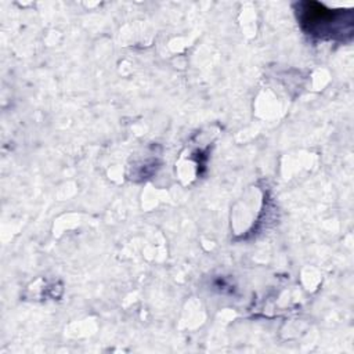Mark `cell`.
I'll return each instance as SVG.
<instances>
[{"instance_id": "obj_1", "label": "cell", "mask_w": 354, "mask_h": 354, "mask_svg": "<svg viewBox=\"0 0 354 354\" xmlns=\"http://www.w3.org/2000/svg\"><path fill=\"white\" fill-rule=\"evenodd\" d=\"M301 28L319 39L347 40L353 36V10H330L317 1H304L296 6Z\"/></svg>"}]
</instances>
